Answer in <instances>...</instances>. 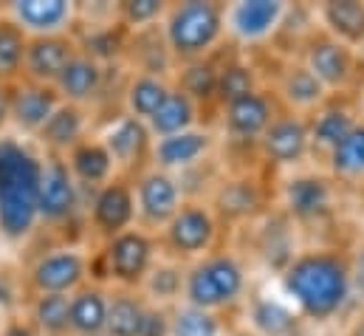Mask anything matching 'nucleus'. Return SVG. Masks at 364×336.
I'll return each instance as SVG.
<instances>
[{"label": "nucleus", "instance_id": "nucleus-3", "mask_svg": "<svg viewBox=\"0 0 364 336\" xmlns=\"http://www.w3.org/2000/svg\"><path fill=\"white\" fill-rule=\"evenodd\" d=\"M249 294H252V274L243 254L218 246L215 252L186 266L183 303L195 308L223 317L240 308Z\"/></svg>", "mask_w": 364, "mask_h": 336}, {"label": "nucleus", "instance_id": "nucleus-35", "mask_svg": "<svg viewBox=\"0 0 364 336\" xmlns=\"http://www.w3.org/2000/svg\"><path fill=\"white\" fill-rule=\"evenodd\" d=\"M147 308H150V303L139 291L110 288L105 336H141V325H144Z\"/></svg>", "mask_w": 364, "mask_h": 336}, {"label": "nucleus", "instance_id": "nucleus-20", "mask_svg": "<svg viewBox=\"0 0 364 336\" xmlns=\"http://www.w3.org/2000/svg\"><path fill=\"white\" fill-rule=\"evenodd\" d=\"M279 105V110L296 113V116H314L328 99L331 93L316 83V77L302 65L299 57H285L279 71L274 74V83L269 88Z\"/></svg>", "mask_w": 364, "mask_h": 336}, {"label": "nucleus", "instance_id": "nucleus-14", "mask_svg": "<svg viewBox=\"0 0 364 336\" xmlns=\"http://www.w3.org/2000/svg\"><path fill=\"white\" fill-rule=\"evenodd\" d=\"M88 226L102 243L139 226L136 224V192H133L130 178L116 175L105 187L93 189L91 201H88Z\"/></svg>", "mask_w": 364, "mask_h": 336}, {"label": "nucleus", "instance_id": "nucleus-34", "mask_svg": "<svg viewBox=\"0 0 364 336\" xmlns=\"http://www.w3.org/2000/svg\"><path fill=\"white\" fill-rule=\"evenodd\" d=\"M325 167L339 187L364 184V119L331 150V156L325 159Z\"/></svg>", "mask_w": 364, "mask_h": 336}, {"label": "nucleus", "instance_id": "nucleus-31", "mask_svg": "<svg viewBox=\"0 0 364 336\" xmlns=\"http://www.w3.org/2000/svg\"><path fill=\"white\" fill-rule=\"evenodd\" d=\"M183 283H186V266L161 254L156 260V266L150 268L144 285L139 288V294L156 305V308H176L178 303H183Z\"/></svg>", "mask_w": 364, "mask_h": 336}, {"label": "nucleus", "instance_id": "nucleus-27", "mask_svg": "<svg viewBox=\"0 0 364 336\" xmlns=\"http://www.w3.org/2000/svg\"><path fill=\"white\" fill-rule=\"evenodd\" d=\"M316 26L339 40L342 46L353 48L356 54L364 48V3L362 0H325L314 6Z\"/></svg>", "mask_w": 364, "mask_h": 336}, {"label": "nucleus", "instance_id": "nucleus-43", "mask_svg": "<svg viewBox=\"0 0 364 336\" xmlns=\"http://www.w3.org/2000/svg\"><path fill=\"white\" fill-rule=\"evenodd\" d=\"M9 119H11V88L0 85V136L9 133Z\"/></svg>", "mask_w": 364, "mask_h": 336}, {"label": "nucleus", "instance_id": "nucleus-19", "mask_svg": "<svg viewBox=\"0 0 364 336\" xmlns=\"http://www.w3.org/2000/svg\"><path fill=\"white\" fill-rule=\"evenodd\" d=\"M3 11L23 28L28 40L71 34L80 23V6L71 0H14Z\"/></svg>", "mask_w": 364, "mask_h": 336}, {"label": "nucleus", "instance_id": "nucleus-36", "mask_svg": "<svg viewBox=\"0 0 364 336\" xmlns=\"http://www.w3.org/2000/svg\"><path fill=\"white\" fill-rule=\"evenodd\" d=\"M257 88H263L260 71L255 63H249L240 54H232L226 60H220V71H218V107L255 93Z\"/></svg>", "mask_w": 364, "mask_h": 336}, {"label": "nucleus", "instance_id": "nucleus-32", "mask_svg": "<svg viewBox=\"0 0 364 336\" xmlns=\"http://www.w3.org/2000/svg\"><path fill=\"white\" fill-rule=\"evenodd\" d=\"M218 71H220V60L206 57L198 63H183L173 68V85L186 93L200 110L215 107L218 110Z\"/></svg>", "mask_w": 364, "mask_h": 336}, {"label": "nucleus", "instance_id": "nucleus-29", "mask_svg": "<svg viewBox=\"0 0 364 336\" xmlns=\"http://www.w3.org/2000/svg\"><path fill=\"white\" fill-rule=\"evenodd\" d=\"M65 164H68V172L74 175L77 187H80V189H88V192L105 187L107 181H113V178L119 175L113 159H110V153H107V147H105L102 139L93 136V133L88 139H82V142L65 156Z\"/></svg>", "mask_w": 364, "mask_h": 336}, {"label": "nucleus", "instance_id": "nucleus-24", "mask_svg": "<svg viewBox=\"0 0 364 336\" xmlns=\"http://www.w3.org/2000/svg\"><path fill=\"white\" fill-rule=\"evenodd\" d=\"M88 136H91V113L85 107H77V105L63 102L31 142L37 145V150L43 156H60V159H65Z\"/></svg>", "mask_w": 364, "mask_h": 336}, {"label": "nucleus", "instance_id": "nucleus-7", "mask_svg": "<svg viewBox=\"0 0 364 336\" xmlns=\"http://www.w3.org/2000/svg\"><path fill=\"white\" fill-rule=\"evenodd\" d=\"M220 221L206 198H186L176 218L161 229L159 246L161 254L178 260L183 266L206 257L220 243Z\"/></svg>", "mask_w": 364, "mask_h": 336}, {"label": "nucleus", "instance_id": "nucleus-6", "mask_svg": "<svg viewBox=\"0 0 364 336\" xmlns=\"http://www.w3.org/2000/svg\"><path fill=\"white\" fill-rule=\"evenodd\" d=\"M161 257L159 238L144 232L141 226H133L110 241L102 243V280L107 288H122V291H139Z\"/></svg>", "mask_w": 364, "mask_h": 336}, {"label": "nucleus", "instance_id": "nucleus-42", "mask_svg": "<svg viewBox=\"0 0 364 336\" xmlns=\"http://www.w3.org/2000/svg\"><path fill=\"white\" fill-rule=\"evenodd\" d=\"M0 336H40L28 317H6L0 322Z\"/></svg>", "mask_w": 364, "mask_h": 336}, {"label": "nucleus", "instance_id": "nucleus-1", "mask_svg": "<svg viewBox=\"0 0 364 336\" xmlns=\"http://www.w3.org/2000/svg\"><path fill=\"white\" fill-rule=\"evenodd\" d=\"M277 291L305 325L325 328L336 322L356 300L350 283L348 249L339 246L299 249L291 257V263L277 274Z\"/></svg>", "mask_w": 364, "mask_h": 336}, {"label": "nucleus", "instance_id": "nucleus-5", "mask_svg": "<svg viewBox=\"0 0 364 336\" xmlns=\"http://www.w3.org/2000/svg\"><path fill=\"white\" fill-rule=\"evenodd\" d=\"M277 209L296 226H322L339 209V184L328 172L296 169L282 175L277 189Z\"/></svg>", "mask_w": 364, "mask_h": 336}, {"label": "nucleus", "instance_id": "nucleus-11", "mask_svg": "<svg viewBox=\"0 0 364 336\" xmlns=\"http://www.w3.org/2000/svg\"><path fill=\"white\" fill-rule=\"evenodd\" d=\"M291 3L282 0H235L223 3L226 43L237 48H257L277 40Z\"/></svg>", "mask_w": 364, "mask_h": 336}, {"label": "nucleus", "instance_id": "nucleus-40", "mask_svg": "<svg viewBox=\"0 0 364 336\" xmlns=\"http://www.w3.org/2000/svg\"><path fill=\"white\" fill-rule=\"evenodd\" d=\"M164 14H167L164 0H127L116 6V23L127 34H144V31L161 28Z\"/></svg>", "mask_w": 364, "mask_h": 336}, {"label": "nucleus", "instance_id": "nucleus-8", "mask_svg": "<svg viewBox=\"0 0 364 336\" xmlns=\"http://www.w3.org/2000/svg\"><path fill=\"white\" fill-rule=\"evenodd\" d=\"M93 280V260L88 249L63 243L54 249H46L34 257V263L26 268V288L31 297L37 294H60L71 297L82 285Z\"/></svg>", "mask_w": 364, "mask_h": 336}, {"label": "nucleus", "instance_id": "nucleus-18", "mask_svg": "<svg viewBox=\"0 0 364 336\" xmlns=\"http://www.w3.org/2000/svg\"><path fill=\"white\" fill-rule=\"evenodd\" d=\"M102 145L107 147L116 172L124 178H136L141 169L150 167V150H153V136L147 130L144 122L119 113L116 119H110L99 133Z\"/></svg>", "mask_w": 364, "mask_h": 336}, {"label": "nucleus", "instance_id": "nucleus-22", "mask_svg": "<svg viewBox=\"0 0 364 336\" xmlns=\"http://www.w3.org/2000/svg\"><path fill=\"white\" fill-rule=\"evenodd\" d=\"M80 51V37L77 31L71 34H54V37H34L28 40L26 48V65H23V80L37 85H57L68 63Z\"/></svg>", "mask_w": 364, "mask_h": 336}, {"label": "nucleus", "instance_id": "nucleus-37", "mask_svg": "<svg viewBox=\"0 0 364 336\" xmlns=\"http://www.w3.org/2000/svg\"><path fill=\"white\" fill-rule=\"evenodd\" d=\"M26 48L28 37L23 28L0 9V85L11 88L23 80V65H26Z\"/></svg>", "mask_w": 364, "mask_h": 336}, {"label": "nucleus", "instance_id": "nucleus-26", "mask_svg": "<svg viewBox=\"0 0 364 336\" xmlns=\"http://www.w3.org/2000/svg\"><path fill=\"white\" fill-rule=\"evenodd\" d=\"M105 80H107V65L102 60H96L93 54L80 48L77 57L68 63V68L63 71V77L57 80L54 88H57L63 102L91 110V105L105 90Z\"/></svg>", "mask_w": 364, "mask_h": 336}, {"label": "nucleus", "instance_id": "nucleus-23", "mask_svg": "<svg viewBox=\"0 0 364 336\" xmlns=\"http://www.w3.org/2000/svg\"><path fill=\"white\" fill-rule=\"evenodd\" d=\"M362 122L359 110L345 102L342 96H331L314 116H308V133H311V156L325 162L331 150Z\"/></svg>", "mask_w": 364, "mask_h": 336}, {"label": "nucleus", "instance_id": "nucleus-25", "mask_svg": "<svg viewBox=\"0 0 364 336\" xmlns=\"http://www.w3.org/2000/svg\"><path fill=\"white\" fill-rule=\"evenodd\" d=\"M246 331L252 336H299L305 322L279 294L252 291L243 303Z\"/></svg>", "mask_w": 364, "mask_h": 336}, {"label": "nucleus", "instance_id": "nucleus-28", "mask_svg": "<svg viewBox=\"0 0 364 336\" xmlns=\"http://www.w3.org/2000/svg\"><path fill=\"white\" fill-rule=\"evenodd\" d=\"M170 93H173V77L153 71H133L122 88V113L147 125Z\"/></svg>", "mask_w": 364, "mask_h": 336}, {"label": "nucleus", "instance_id": "nucleus-13", "mask_svg": "<svg viewBox=\"0 0 364 336\" xmlns=\"http://www.w3.org/2000/svg\"><path fill=\"white\" fill-rule=\"evenodd\" d=\"M80 209H82V189L68 172L65 159L43 156V178H40V195H37L40 226L63 229L77 218Z\"/></svg>", "mask_w": 364, "mask_h": 336}, {"label": "nucleus", "instance_id": "nucleus-21", "mask_svg": "<svg viewBox=\"0 0 364 336\" xmlns=\"http://www.w3.org/2000/svg\"><path fill=\"white\" fill-rule=\"evenodd\" d=\"M63 105L57 88L51 85H37L28 80H20L11 85V119H9V133L20 139H34L43 125L51 119V113Z\"/></svg>", "mask_w": 364, "mask_h": 336}, {"label": "nucleus", "instance_id": "nucleus-4", "mask_svg": "<svg viewBox=\"0 0 364 336\" xmlns=\"http://www.w3.org/2000/svg\"><path fill=\"white\" fill-rule=\"evenodd\" d=\"M161 40L173 65L215 57L226 43L223 3L215 0L167 3V14L161 20Z\"/></svg>", "mask_w": 364, "mask_h": 336}, {"label": "nucleus", "instance_id": "nucleus-38", "mask_svg": "<svg viewBox=\"0 0 364 336\" xmlns=\"http://www.w3.org/2000/svg\"><path fill=\"white\" fill-rule=\"evenodd\" d=\"M71 297L60 294H37L28 303V322L40 336H71Z\"/></svg>", "mask_w": 364, "mask_h": 336}, {"label": "nucleus", "instance_id": "nucleus-16", "mask_svg": "<svg viewBox=\"0 0 364 336\" xmlns=\"http://www.w3.org/2000/svg\"><path fill=\"white\" fill-rule=\"evenodd\" d=\"M277 113H279V105H277L272 90L263 85L249 96H240V99L218 107V122H220V133L226 139L255 147L260 142V136L269 130Z\"/></svg>", "mask_w": 364, "mask_h": 336}, {"label": "nucleus", "instance_id": "nucleus-41", "mask_svg": "<svg viewBox=\"0 0 364 336\" xmlns=\"http://www.w3.org/2000/svg\"><path fill=\"white\" fill-rule=\"evenodd\" d=\"M350 263V283H353V297L364 305V235L348 249Z\"/></svg>", "mask_w": 364, "mask_h": 336}, {"label": "nucleus", "instance_id": "nucleus-30", "mask_svg": "<svg viewBox=\"0 0 364 336\" xmlns=\"http://www.w3.org/2000/svg\"><path fill=\"white\" fill-rule=\"evenodd\" d=\"M107 300L110 288L99 280H91L71 294V336H105L107 325Z\"/></svg>", "mask_w": 364, "mask_h": 336}, {"label": "nucleus", "instance_id": "nucleus-33", "mask_svg": "<svg viewBox=\"0 0 364 336\" xmlns=\"http://www.w3.org/2000/svg\"><path fill=\"white\" fill-rule=\"evenodd\" d=\"M200 125H203V110L173 85V93L159 107V113L147 122V130H150V136L156 142V139H167V136H176V133H183V130L200 127Z\"/></svg>", "mask_w": 364, "mask_h": 336}, {"label": "nucleus", "instance_id": "nucleus-39", "mask_svg": "<svg viewBox=\"0 0 364 336\" xmlns=\"http://www.w3.org/2000/svg\"><path fill=\"white\" fill-rule=\"evenodd\" d=\"M226 320L220 314L195 308L189 303H178L170 308V336H226Z\"/></svg>", "mask_w": 364, "mask_h": 336}, {"label": "nucleus", "instance_id": "nucleus-9", "mask_svg": "<svg viewBox=\"0 0 364 336\" xmlns=\"http://www.w3.org/2000/svg\"><path fill=\"white\" fill-rule=\"evenodd\" d=\"M294 57L302 60V65L316 77V83L331 96H345L362 83L359 54L353 48L342 46L339 40H333L331 34H325L319 26L305 37L299 54H294Z\"/></svg>", "mask_w": 364, "mask_h": 336}, {"label": "nucleus", "instance_id": "nucleus-2", "mask_svg": "<svg viewBox=\"0 0 364 336\" xmlns=\"http://www.w3.org/2000/svg\"><path fill=\"white\" fill-rule=\"evenodd\" d=\"M43 178V153L34 142L14 133L0 136V241L26 243L37 229V195Z\"/></svg>", "mask_w": 364, "mask_h": 336}, {"label": "nucleus", "instance_id": "nucleus-12", "mask_svg": "<svg viewBox=\"0 0 364 336\" xmlns=\"http://www.w3.org/2000/svg\"><path fill=\"white\" fill-rule=\"evenodd\" d=\"M255 150H257V159L277 172L288 175V172L305 169V164L314 159L311 156L308 119L288 113V110H279L269 125V130L255 145Z\"/></svg>", "mask_w": 364, "mask_h": 336}, {"label": "nucleus", "instance_id": "nucleus-17", "mask_svg": "<svg viewBox=\"0 0 364 336\" xmlns=\"http://www.w3.org/2000/svg\"><path fill=\"white\" fill-rule=\"evenodd\" d=\"M218 147V133L206 125L183 130L167 139H156L150 150V167L183 178L186 172L203 167Z\"/></svg>", "mask_w": 364, "mask_h": 336}, {"label": "nucleus", "instance_id": "nucleus-44", "mask_svg": "<svg viewBox=\"0 0 364 336\" xmlns=\"http://www.w3.org/2000/svg\"><path fill=\"white\" fill-rule=\"evenodd\" d=\"M345 336H364V305L353 314V320L348 322V331Z\"/></svg>", "mask_w": 364, "mask_h": 336}, {"label": "nucleus", "instance_id": "nucleus-15", "mask_svg": "<svg viewBox=\"0 0 364 336\" xmlns=\"http://www.w3.org/2000/svg\"><path fill=\"white\" fill-rule=\"evenodd\" d=\"M206 201L215 209L220 224L229 221V224H237V226H249V224H255L257 218H263L272 209L266 187L249 172H237V175L220 178L215 192Z\"/></svg>", "mask_w": 364, "mask_h": 336}, {"label": "nucleus", "instance_id": "nucleus-45", "mask_svg": "<svg viewBox=\"0 0 364 336\" xmlns=\"http://www.w3.org/2000/svg\"><path fill=\"white\" fill-rule=\"evenodd\" d=\"M359 68H362V80H364V48L359 51Z\"/></svg>", "mask_w": 364, "mask_h": 336}, {"label": "nucleus", "instance_id": "nucleus-10", "mask_svg": "<svg viewBox=\"0 0 364 336\" xmlns=\"http://www.w3.org/2000/svg\"><path fill=\"white\" fill-rule=\"evenodd\" d=\"M130 181H133V192H136V224L144 232L159 238L161 229L176 218V212L186 201L183 181L156 167L141 169Z\"/></svg>", "mask_w": 364, "mask_h": 336}]
</instances>
